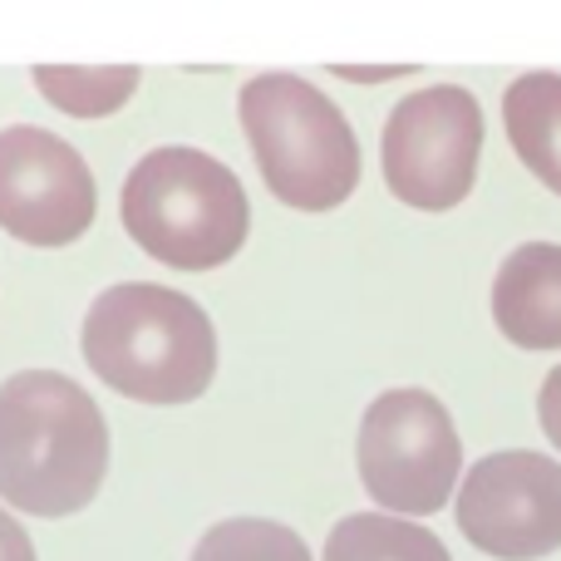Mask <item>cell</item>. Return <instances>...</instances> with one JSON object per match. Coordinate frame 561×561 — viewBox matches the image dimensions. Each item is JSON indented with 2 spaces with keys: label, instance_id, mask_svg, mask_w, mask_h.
I'll return each mask as SVG.
<instances>
[{
  "label": "cell",
  "instance_id": "30bf717a",
  "mask_svg": "<svg viewBox=\"0 0 561 561\" xmlns=\"http://www.w3.org/2000/svg\"><path fill=\"white\" fill-rule=\"evenodd\" d=\"M503 124L527 173L542 178L561 197V75L533 69V75L513 79L503 94Z\"/></svg>",
  "mask_w": 561,
  "mask_h": 561
},
{
  "label": "cell",
  "instance_id": "9a60e30c",
  "mask_svg": "<svg viewBox=\"0 0 561 561\" xmlns=\"http://www.w3.org/2000/svg\"><path fill=\"white\" fill-rule=\"evenodd\" d=\"M0 561H35V547H30L25 527L0 507Z\"/></svg>",
  "mask_w": 561,
  "mask_h": 561
},
{
  "label": "cell",
  "instance_id": "7a4b0ae2",
  "mask_svg": "<svg viewBox=\"0 0 561 561\" xmlns=\"http://www.w3.org/2000/svg\"><path fill=\"white\" fill-rule=\"evenodd\" d=\"M79 345L89 369L138 404H193L217 375V330L207 310L158 280L99 290Z\"/></svg>",
  "mask_w": 561,
  "mask_h": 561
},
{
  "label": "cell",
  "instance_id": "52a82bcc",
  "mask_svg": "<svg viewBox=\"0 0 561 561\" xmlns=\"http://www.w3.org/2000/svg\"><path fill=\"white\" fill-rule=\"evenodd\" d=\"M458 533L497 561H537L561 547V463L507 448L473 463L458 488Z\"/></svg>",
  "mask_w": 561,
  "mask_h": 561
},
{
  "label": "cell",
  "instance_id": "8fae6325",
  "mask_svg": "<svg viewBox=\"0 0 561 561\" xmlns=\"http://www.w3.org/2000/svg\"><path fill=\"white\" fill-rule=\"evenodd\" d=\"M325 561H454L428 527L389 513H355L330 527Z\"/></svg>",
  "mask_w": 561,
  "mask_h": 561
},
{
  "label": "cell",
  "instance_id": "8992f818",
  "mask_svg": "<svg viewBox=\"0 0 561 561\" xmlns=\"http://www.w3.org/2000/svg\"><path fill=\"white\" fill-rule=\"evenodd\" d=\"M483 158V108L463 84H428L399 99L385 124L379 163L399 203L448 213L473 193Z\"/></svg>",
  "mask_w": 561,
  "mask_h": 561
},
{
  "label": "cell",
  "instance_id": "5bb4252c",
  "mask_svg": "<svg viewBox=\"0 0 561 561\" xmlns=\"http://www.w3.org/2000/svg\"><path fill=\"white\" fill-rule=\"evenodd\" d=\"M537 419H542V434L561 448V365L542 379V394H537Z\"/></svg>",
  "mask_w": 561,
  "mask_h": 561
},
{
  "label": "cell",
  "instance_id": "4fadbf2b",
  "mask_svg": "<svg viewBox=\"0 0 561 561\" xmlns=\"http://www.w3.org/2000/svg\"><path fill=\"white\" fill-rule=\"evenodd\" d=\"M193 561H310V547L266 517H227L203 533Z\"/></svg>",
  "mask_w": 561,
  "mask_h": 561
},
{
  "label": "cell",
  "instance_id": "277c9868",
  "mask_svg": "<svg viewBox=\"0 0 561 561\" xmlns=\"http://www.w3.org/2000/svg\"><path fill=\"white\" fill-rule=\"evenodd\" d=\"M242 134L272 197L296 213H330L359 187V144L340 104L300 75H256L237 94Z\"/></svg>",
  "mask_w": 561,
  "mask_h": 561
},
{
  "label": "cell",
  "instance_id": "5b68a950",
  "mask_svg": "<svg viewBox=\"0 0 561 561\" xmlns=\"http://www.w3.org/2000/svg\"><path fill=\"white\" fill-rule=\"evenodd\" d=\"M359 483L389 517L448 507L463 473V438L428 389H385L359 419Z\"/></svg>",
  "mask_w": 561,
  "mask_h": 561
},
{
  "label": "cell",
  "instance_id": "2e32d148",
  "mask_svg": "<svg viewBox=\"0 0 561 561\" xmlns=\"http://www.w3.org/2000/svg\"><path fill=\"white\" fill-rule=\"evenodd\" d=\"M340 79H355V84H379V79H394V75H409L404 65H389V69H355V65H345V69H335Z\"/></svg>",
  "mask_w": 561,
  "mask_h": 561
},
{
  "label": "cell",
  "instance_id": "ba28073f",
  "mask_svg": "<svg viewBox=\"0 0 561 561\" xmlns=\"http://www.w3.org/2000/svg\"><path fill=\"white\" fill-rule=\"evenodd\" d=\"M94 173L75 144L35 124L0 128V227L25 247H69L94 227Z\"/></svg>",
  "mask_w": 561,
  "mask_h": 561
},
{
  "label": "cell",
  "instance_id": "6da1fadb",
  "mask_svg": "<svg viewBox=\"0 0 561 561\" xmlns=\"http://www.w3.org/2000/svg\"><path fill=\"white\" fill-rule=\"evenodd\" d=\"M108 473V424L94 394L59 369L0 385V497L30 517H75Z\"/></svg>",
  "mask_w": 561,
  "mask_h": 561
},
{
  "label": "cell",
  "instance_id": "9c48e42d",
  "mask_svg": "<svg viewBox=\"0 0 561 561\" xmlns=\"http://www.w3.org/2000/svg\"><path fill=\"white\" fill-rule=\"evenodd\" d=\"M493 320L523 350H561V247L523 242L493 276Z\"/></svg>",
  "mask_w": 561,
  "mask_h": 561
},
{
  "label": "cell",
  "instance_id": "3957f363",
  "mask_svg": "<svg viewBox=\"0 0 561 561\" xmlns=\"http://www.w3.org/2000/svg\"><path fill=\"white\" fill-rule=\"evenodd\" d=\"M124 227L153 262L173 272H213L242 252L252 232L247 187L203 148H153L124 183Z\"/></svg>",
  "mask_w": 561,
  "mask_h": 561
},
{
  "label": "cell",
  "instance_id": "7c38bea8",
  "mask_svg": "<svg viewBox=\"0 0 561 561\" xmlns=\"http://www.w3.org/2000/svg\"><path fill=\"white\" fill-rule=\"evenodd\" d=\"M35 89L49 99L55 108L75 118H108L114 108H124L138 89V69L134 65H99V69H79V65H35L30 69Z\"/></svg>",
  "mask_w": 561,
  "mask_h": 561
}]
</instances>
